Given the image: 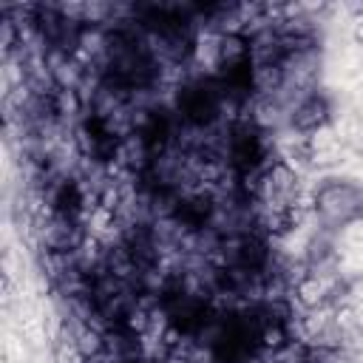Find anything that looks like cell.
Instances as JSON below:
<instances>
[{"mask_svg": "<svg viewBox=\"0 0 363 363\" xmlns=\"http://www.w3.org/2000/svg\"><path fill=\"white\" fill-rule=\"evenodd\" d=\"M329 119V105L324 97L318 94H310L304 103H301L292 114H290V123L298 134H318Z\"/></svg>", "mask_w": 363, "mask_h": 363, "instance_id": "obj_1", "label": "cell"}]
</instances>
